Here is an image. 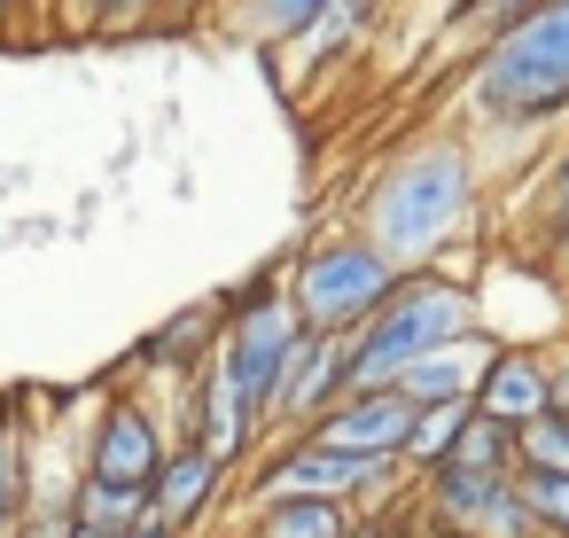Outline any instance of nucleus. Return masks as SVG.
<instances>
[{
  "label": "nucleus",
  "instance_id": "1",
  "mask_svg": "<svg viewBox=\"0 0 569 538\" xmlns=\"http://www.w3.org/2000/svg\"><path fill=\"white\" fill-rule=\"evenodd\" d=\"M476 211H483V180H476V149L460 133H421L406 141L367 188H359V211L351 227L398 266H445L452 250H468L476 235Z\"/></svg>",
  "mask_w": 569,
  "mask_h": 538
},
{
  "label": "nucleus",
  "instance_id": "2",
  "mask_svg": "<svg viewBox=\"0 0 569 538\" xmlns=\"http://www.w3.org/2000/svg\"><path fill=\"white\" fill-rule=\"evenodd\" d=\"M460 118L499 141H546L569 126V0H538L507 32L476 40Z\"/></svg>",
  "mask_w": 569,
  "mask_h": 538
},
{
  "label": "nucleus",
  "instance_id": "3",
  "mask_svg": "<svg viewBox=\"0 0 569 538\" xmlns=\"http://www.w3.org/2000/svg\"><path fill=\"white\" fill-rule=\"evenodd\" d=\"M468 328H483L476 281H460V273H445V266H413V273H398V289L375 305V320L343 336V390H398V375H406L421 351H437V343H452V336H468Z\"/></svg>",
  "mask_w": 569,
  "mask_h": 538
},
{
  "label": "nucleus",
  "instance_id": "4",
  "mask_svg": "<svg viewBox=\"0 0 569 538\" xmlns=\"http://www.w3.org/2000/svg\"><path fill=\"white\" fill-rule=\"evenodd\" d=\"M281 281H289V305H297L305 336H351L398 289V266L359 227H328V235H312L281 258Z\"/></svg>",
  "mask_w": 569,
  "mask_h": 538
},
{
  "label": "nucleus",
  "instance_id": "5",
  "mask_svg": "<svg viewBox=\"0 0 569 538\" xmlns=\"http://www.w3.org/2000/svg\"><path fill=\"white\" fill-rule=\"evenodd\" d=\"M219 305H227L219 375L234 382L242 414H250V421H258V437H266V414H273V382H281V359H289V343L305 336V328H297V305H289V281H281V266H266V273L234 281V289H227Z\"/></svg>",
  "mask_w": 569,
  "mask_h": 538
},
{
  "label": "nucleus",
  "instance_id": "6",
  "mask_svg": "<svg viewBox=\"0 0 569 538\" xmlns=\"http://www.w3.org/2000/svg\"><path fill=\"white\" fill-rule=\"evenodd\" d=\"M219 336H227V305L219 297H196V305H180V312H164L133 351H126V382L141 390V398H172V382L180 375H196L211 351H219Z\"/></svg>",
  "mask_w": 569,
  "mask_h": 538
},
{
  "label": "nucleus",
  "instance_id": "7",
  "mask_svg": "<svg viewBox=\"0 0 569 538\" xmlns=\"http://www.w3.org/2000/svg\"><path fill=\"white\" fill-rule=\"evenodd\" d=\"M234 491H242L234 484V460H219L203 445H172L164 468H157V484H149V515L172 522L180 538H203L211 522L234 515Z\"/></svg>",
  "mask_w": 569,
  "mask_h": 538
},
{
  "label": "nucleus",
  "instance_id": "8",
  "mask_svg": "<svg viewBox=\"0 0 569 538\" xmlns=\"http://www.w3.org/2000/svg\"><path fill=\"white\" fill-rule=\"evenodd\" d=\"M305 437L328 445V452H359V460H406L413 398H406V390H343Z\"/></svg>",
  "mask_w": 569,
  "mask_h": 538
},
{
  "label": "nucleus",
  "instance_id": "9",
  "mask_svg": "<svg viewBox=\"0 0 569 538\" xmlns=\"http://www.w3.org/2000/svg\"><path fill=\"white\" fill-rule=\"evenodd\" d=\"M336 398H343V336H297L281 359V382H273L266 437H305Z\"/></svg>",
  "mask_w": 569,
  "mask_h": 538
},
{
  "label": "nucleus",
  "instance_id": "10",
  "mask_svg": "<svg viewBox=\"0 0 569 538\" xmlns=\"http://www.w3.org/2000/svg\"><path fill=\"white\" fill-rule=\"evenodd\" d=\"M499 359V336L491 328H468V336H452V343H437V351H421L406 375H398V390L413 398V406H445V398H476V382H483V367Z\"/></svg>",
  "mask_w": 569,
  "mask_h": 538
},
{
  "label": "nucleus",
  "instance_id": "11",
  "mask_svg": "<svg viewBox=\"0 0 569 538\" xmlns=\"http://www.w3.org/2000/svg\"><path fill=\"white\" fill-rule=\"evenodd\" d=\"M476 414H491V421H507V429H522V421H538V414H553V382H546V351H522V343H499V359L483 367V382H476Z\"/></svg>",
  "mask_w": 569,
  "mask_h": 538
},
{
  "label": "nucleus",
  "instance_id": "12",
  "mask_svg": "<svg viewBox=\"0 0 569 538\" xmlns=\"http://www.w3.org/2000/svg\"><path fill=\"white\" fill-rule=\"evenodd\" d=\"M336 17V0H227V9L211 17L227 40H242V48H305L320 24Z\"/></svg>",
  "mask_w": 569,
  "mask_h": 538
},
{
  "label": "nucleus",
  "instance_id": "13",
  "mask_svg": "<svg viewBox=\"0 0 569 538\" xmlns=\"http://www.w3.org/2000/svg\"><path fill=\"white\" fill-rule=\"evenodd\" d=\"M250 522V538H351V507L343 499H266V507H234Z\"/></svg>",
  "mask_w": 569,
  "mask_h": 538
},
{
  "label": "nucleus",
  "instance_id": "14",
  "mask_svg": "<svg viewBox=\"0 0 569 538\" xmlns=\"http://www.w3.org/2000/svg\"><path fill=\"white\" fill-rule=\"evenodd\" d=\"M24 491H32V429H24V398L0 390V538H17Z\"/></svg>",
  "mask_w": 569,
  "mask_h": 538
},
{
  "label": "nucleus",
  "instance_id": "15",
  "mask_svg": "<svg viewBox=\"0 0 569 538\" xmlns=\"http://www.w3.org/2000/svg\"><path fill=\"white\" fill-rule=\"evenodd\" d=\"M164 0H56V24L79 32V40H118V32H141L157 24Z\"/></svg>",
  "mask_w": 569,
  "mask_h": 538
},
{
  "label": "nucleus",
  "instance_id": "16",
  "mask_svg": "<svg viewBox=\"0 0 569 538\" xmlns=\"http://www.w3.org/2000/svg\"><path fill=\"white\" fill-rule=\"evenodd\" d=\"M71 515H79L87 530H110V538H126V530H141V522H149V491L87 476V484H79V499H71Z\"/></svg>",
  "mask_w": 569,
  "mask_h": 538
},
{
  "label": "nucleus",
  "instance_id": "17",
  "mask_svg": "<svg viewBox=\"0 0 569 538\" xmlns=\"http://www.w3.org/2000/svg\"><path fill=\"white\" fill-rule=\"evenodd\" d=\"M468 414H476V398H445V406H413V437H406V476H421V468H437V460L452 452V437L468 429Z\"/></svg>",
  "mask_w": 569,
  "mask_h": 538
},
{
  "label": "nucleus",
  "instance_id": "18",
  "mask_svg": "<svg viewBox=\"0 0 569 538\" xmlns=\"http://www.w3.org/2000/svg\"><path fill=\"white\" fill-rule=\"evenodd\" d=\"M445 468H468V476H515V429L491 421V414H468V429L452 437Z\"/></svg>",
  "mask_w": 569,
  "mask_h": 538
},
{
  "label": "nucleus",
  "instance_id": "19",
  "mask_svg": "<svg viewBox=\"0 0 569 538\" xmlns=\"http://www.w3.org/2000/svg\"><path fill=\"white\" fill-rule=\"evenodd\" d=\"M515 499L530 515L538 538H569V476H546V468H515Z\"/></svg>",
  "mask_w": 569,
  "mask_h": 538
},
{
  "label": "nucleus",
  "instance_id": "20",
  "mask_svg": "<svg viewBox=\"0 0 569 538\" xmlns=\"http://www.w3.org/2000/svg\"><path fill=\"white\" fill-rule=\"evenodd\" d=\"M515 468H546V476H569V414H538L515 429Z\"/></svg>",
  "mask_w": 569,
  "mask_h": 538
},
{
  "label": "nucleus",
  "instance_id": "21",
  "mask_svg": "<svg viewBox=\"0 0 569 538\" xmlns=\"http://www.w3.org/2000/svg\"><path fill=\"white\" fill-rule=\"evenodd\" d=\"M538 0H445L437 9V24L445 32H468V40H491V32H507L515 17H530Z\"/></svg>",
  "mask_w": 569,
  "mask_h": 538
},
{
  "label": "nucleus",
  "instance_id": "22",
  "mask_svg": "<svg viewBox=\"0 0 569 538\" xmlns=\"http://www.w3.org/2000/svg\"><path fill=\"white\" fill-rule=\"evenodd\" d=\"M530 219H569V141L538 165V180H530ZM522 219V227H530Z\"/></svg>",
  "mask_w": 569,
  "mask_h": 538
},
{
  "label": "nucleus",
  "instance_id": "23",
  "mask_svg": "<svg viewBox=\"0 0 569 538\" xmlns=\"http://www.w3.org/2000/svg\"><path fill=\"white\" fill-rule=\"evenodd\" d=\"M32 9H40V0H0V32H17V24H24Z\"/></svg>",
  "mask_w": 569,
  "mask_h": 538
},
{
  "label": "nucleus",
  "instance_id": "24",
  "mask_svg": "<svg viewBox=\"0 0 569 538\" xmlns=\"http://www.w3.org/2000/svg\"><path fill=\"white\" fill-rule=\"evenodd\" d=\"M203 538H250V522H242V515H227V522H211Z\"/></svg>",
  "mask_w": 569,
  "mask_h": 538
},
{
  "label": "nucleus",
  "instance_id": "25",
  "mask_svg": "<svg viewBox=\"0 0 569 538\" xmlns=\"http://www.w3.org/2000/svg\"><path fill=\"white\" fill-rule=\"evenodd\" d=\"M126 538H180V530H172V522H157V515H149V522H141V530H126Z\"/></svg>",
  "mask_w": 569,
  "mask_h": 538
},
{
  "label": "nucleus",
  "instance_id": "26",
  "mask_svg": "<svg viewBox=\"0 0 569 538\" xmlns=\"http://www.w3.org/2000/svg\"><path fill=\"white\" fill-rule=\"evenodd\" d=\"M71 538H110V530H87V522H79V530H71Z\"/></svg>",
  "mask_w": 569,
  "mask_h": 538
}]
</instances>
